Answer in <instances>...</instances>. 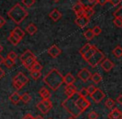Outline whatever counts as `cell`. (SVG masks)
<instances>
[{
  "mask_svg": "<svg viewBox=\"0 0 122 119\" xmlns=\"http://www.w3.org/2000/svg\"><path fill=\"white\" fill-rule=\"evenodd\" d=\"M7 57H8V58H9V59H11V60H13V61H15L16 59H17L18 56H17V53H16L15 52H14V51H11V52H9V53H8Z\"/></svg>",
  "mask_w": 122,
  "mask_h": 119,
  "instance_id": "obj_35",
  "label": "cell"
},
{
  "mask_svg": "<svg viewBox=\"0 0 122 119\" xmlns=\"http://www.w3.org/2000/svg\"><path fill=\"white\" fill-rule=\"evenodd\" d=\"M42 69H43V66L41 65L39 62L36 61V62L34 63V65L32 66V68H31L30 71H39V72H41Z\"/></svg>",
  "mask_w": 122,
  "mask_h": 119,
  "instance_id": "obj_29",
  "label": "cell"
},
{
  "mask_svg": "<svg viewBox=\"0 0 122 119\" xmlns=\"http://www.w3.org/2000/svg\"><path fill=\"white\" fill-rule=\"evenodd\" d=\"M6 24V20L2 17V16H0V28H2L3 26H4Z\"/></svg>",
  "mask_w": 122,
  "mask_h": 119,
  "instance_id": "obj_44",
  "label": "cell"
},
{
  "mask_svg": "<svg viewBox=\"0 0 122 119\" xmlns=\"http://www.w3.org/2000/svg\"><path fill=\"white\" fill-rule=\"evenodd\" d=\"M105 58V54L99 50L98 48L94 52V53L86 60V62L89 63V65L92 67H95L98 64L101 62V61Z\"/></svg>",
  "mask_w": 122,
  "mask_h": 119,
  "instance_id": "obj_5",
  "label": "cell"
},
{
  "mask_svg": "<svg viewBox=\"0 0 122 119\" xmlns=\"http://www.w3.org/2000/svg\"><path fill=\"white\" fill-rule=\"evenodd\" d=\"M83 9H84V7L79 2L77 3V4H75V5L73 6V10H74V12H75V14H76L77 12H79V11L83 10Z\"/></svg>",
  "mask_w": 122,
  "mask_h": 119,
  "instance_id": "obj_34",
  "label": "cell"
},
{
  "mask_svg": "<svg viewBox=\"0 0 122 119\" xmlns=\"http://www.w3.org/2000/svg\"><path fill=\"white\" fill-rule=\"evenodd\" d=\"M108 2H110V4H112L113 6H117L119 5V4H120V2H121V0H108Z\"/></svg>",
  "mask_w": 122,
  "mask_h": 119,
  "instance_id": "obj_42",
  "label": "cell"
},
{
  "mask_svg": "<svg viewBox=\"0 0 122 119\" xmlns=\"http://www.w3.org/2000/svg\"><path fill=\"white\" fill-rule=\"evenodd\" d=\"M30 75L34 80H38L41 77V72L39 71H30Z\"/></svg>",
  "mask_w": 122,
  "mask_h": 119,
  "instance_id": "obj_31",
  "label": "cell"
},
{
  "mask_svg": "<svg viewBox=\"0 0 122 119\" xmlns=\"http://www.w3.org/2000/svg\"><path fill=\"white\" fill-rule=\"evenodd\" d=\"M84 35H85V38L89 41L91 40V39H93V38L95 37V34H94L93 31H92V29H87V30L84 33Z\"/></svg>",
  "mask_w": 122,
  "mask_h": 119,
  "instance_id": "obj_24",
  "label": "cell"
},
{
  "mask_svg": "<svg viewBox=\"0 0 122 119\" xmlns=\"http://www.w3.org/2000/svg\"><path fill=\"white\" fill-rule=\"evenodd\" d=\"M108 117L110 119H122V112L120 109L115 107L108 114Z\"/></svg>",
  "mask_w": 122,
  "mask_h": 119,
  "instance_id": "obj_12",
  "label": "cell"
},
{
  "mask_svg": "<svg viewBox=\"0 0 122 119\" xmlns=\"http://www.w3.org/2000/svg\"><path fill=\"white\" fill-rule=\"evenodd\" d=\"M96 49H97V48H96V47H95L94 45H92V47L90 48L89 49V50L87 51V52H85V54H83V55H82V57H83V58L85 59V61H86L87 59H88L89 57H90V56H91L92 54L94 53V52H95V51L96 50Z\"/></svg>",
  "mask_w": 122,
  "mask_h": 119,
  "instance_id": "obj_21",
  "label": "cell"
},
{
  "mask_svg": "<svg viewBox=\"0 0 122 119\" xmlns=\"http://www.w3.org/2000/svg\"><path fill=\"white\" fill-rule=\"evenodd\" d=\"M114 16L115 18H122V7H120L114 12Z\"/></svg>",
  "mask_w": 122,
  "mask_h": 119,
  "instance_id": "obj_39",
  "label": "cell"
},
{
  "mask_svg": "<svg viewBox=\"0 0 122 119\" xmlns=\"http://www.w3.org/2000/svg\"><path fill=\"white\" fill-rule=\"evenodd\" d=\"M76 16L77 17H81V16H85V10H80V11H79V12H77L76 14Z\"/></svg>",
  "mask_w": 122,
  "mask_h": 119,
  "instance_id": "obj_45",
  "label": "cell"
},
{
  "mask_svg": "<svg viewBox=\"0 0 122 119\" xmlns=\"http://www.w3.org/2000/svg\"><path fill=\"white\" fill-rule=\"evenodd\" d=\"M90 79H91L92 82H95V84H98L102 81V77H101V75H100V73H98V72H95V73H94L93 75H91Z\"/></svg>",
  "mask_w": 122,
  "mask_h": 119,
  "instance_id": "obj_22",
  "label": "cell"
},
{
  "mask_svg": "<svg viewBox=\"0 0 122 119\" xmlns=\"http://www.w3.org/2000/svg\"><path fill=\"white\" fill-rule=\"evenodd\" d=\"M80 95L78 92H75L74 94H72L71 96L68 97L63 102H62V107L69 112L70 114L72 115V117H77L82 113L81 111L79 109V107H77L76 102H75V100H76L77 97Z\"/></svg>",
  "mask_w": 122,
  "mask_h": 119,
  "instance_id": "obj_2",
  "label": "cell"
},
{
  "mask_svg": "<svg viewBox=\"0 0 122 119\" xmlns=\"http://www.w3.org/2000/svg\"><path fill=\"white\" fill-rule=\"evenodd\" d=\"M48 53L53 58H56L61 54V50L57 45H53L48 49Z\"/></svg>",
  "mask_w": 122,
  "mask_h": 119,
  "instance_id": "obj_10",
  "label": "cell"
},
{
  "mask_svg": "<svg viewBox=\"0 0 122 119\" xmlns=\"http://www.w3.org/2000/svg\"><path fill=\"white\" fill-rule=\"evenodd\" d=\"M90 97H91L92 100L95 102V103H99L105 97V94L104 93V92L102 90H100V88H96L95 91L92 94H90Z\"/></svg>",
  "mask_w": 122,
  "mask_h": 119,
  "instance_id": "obj_7",
  "label": "cell"
},
{
  "mask_svg": "<svg viewBox=\"0 0 122 119\" xmlns=\"http://www.w3.org/2000/svg\"><path fill=\"white\" fill-rule=\"evenodd\" d=\"M79 93H80V95L83 97H86L87 96H89V93H88V92H87V89L85 88V87L82 88L81 90L79 92Z\"/></svg>",
  "mask_w": 122,
  "mask_h": 119,
  "instance_id": "obj_40",
  "label": "cell"
},
{
  "mask_svg": "<svg viewBox=\"0 0 122 119\" xmlns=\"http://www.w3.org/2000/svg\"><path fill=\"white\" fill-rule=\"evenodd\" d=\"M38 31V29L36 27L35 24H30L26 27V32L29 34V35H34L37 33Z\"/></svg>",
  "mask_w": 122,
  "mask_h": 119,
  "instance_id": "obj_20",
  "label": "cell"
},
{
  "mask_svg": "<svg viewBox=\"0 0 122 119\" xmlns=\"http://www.w3.org/2000/svg\"><path fill=\"white\" fill-rule=\"evenodd\" d=\"M68 119H75V117H69Z\"/></svg>",
  "mask_w": 122,
  "mask_h": 119,
  "instance_id": "obj_53",
  "label": "cell"
},
{
  "mask_svg": "<svg viewBox=\"0 0 122 119\" xmlns=\"http://www.w3.org/2000/svg\"><path fill=\"white\" fill-rule=\"evenodd\" d=\"M20 97H21V96L19 95V92H13L10 96H9V100H10L14 104H18L21 101Z\"/></svg>",
  "mask_w": 122,
  "mask_h": 119,
  "instance_id": "obj_17",
  "label": "cell"
},
{
  "mask_svg": "<svg viewBox=\"0 0 122 119\" xmlns=\"http://www.w3.org/2000/svg\"><path fill=\"white\" fill-rule=\"evenodd\" d=\"M92 31H93L95 36H99L100 33H101V32H102L101 29H100L99 26H95V27L92 29Z\"/></svg>",
  "mask_w": 122,
  "mask_h": 119,
  "instance_id": "obj_37",
  "label": "cell"
},
{
  "mask_svg": "<svg viewBox=\"0 0 122 119\" xmlns=\"http://www.w3.org/2000/svg\"><path fill=\"white\" fill-rule=\"evenodd\" d=\"M44 82L52 90L55 91L59 89V87L64 83V76L57 69L53 68L44 77Z\"/></svg>",
  "mask_w": 122,
  "mask_h": 119,
  "instance_id": "obj_1",
  "label": "cell"
},
{
  "mask_svg": "<svg viewBox=\"0 0 122 119\" xmlns=\"http://www.w3.org/2000/svg\"><path fill=\"white\" fill-rule=\"evenodd\" d=\"M23 119H34V117H33L31 114H26L25 116L24 117V118Z\"/></svg>",
  "mask_w": 122,
  "mask_h": 119,
  "instance_id": "obj_46",
  "label": "cell"
},
{
  "mask_svg": "<svg viewBox=\"0 0 122 119\" xmlns=\"http://www.w3.org/2000/svg\"><path fill=\"white\" fill-rule=\"evenodd\" d=\"M100 66L105 72H110V71H111V69L113 68L115 65L108 58H104L103 61H101V62H100Z\"/></svg>",
  "mask_w": 122,
  "mask_h": 119,
  "instance_id": "obj_11",
  "label": "cell"
},
{
  "mask_svg": "<svg viewBox=\"0 0 122 119\" xmlns=\"http://www.w3.org/2000/svg\"><path fill=\"white\" fill-rule=\"evenodd\" d=\"M75 23L78 27L80 28H85L86 27L87 25L90 23V19L85 16H81V17H77L76 19L75 20Z\"/></svg>",
  "mask_w": 122,
  "mask_h": 119,
  "instance_id": "obj_9",
  "label": "cell"
},
{
  "mask_svg": "<svg viewBox=\"0 0 122 119\" xmlns=\"http://www.w3.org/2000/svg\"><path fill=\"white\" fill-rule=\"evenodd\" d=\"M14 79H16V80H19L21 82H22L23 84H24V85H26V84L29 82V78H28L27 77H26L25 75H24L23 72H19V73L17 74V75L15 76V77H14Z\"/></svg>",
  "mask_w": 122,
  "mask_h": 119,
  "instance_id": "obj_15",
  "label": "cell"
},
{
  "mask_svg": "<svg viewBox=\"0 0 122 119\" xmlns=\"http://www.w3.org/2000/svg\"><path fill=\"white\" fill-rule=\"evenodd\" d=\"M22 3L28 8H30L35 3V0H22Z\"/></svg>",
  "mask_w": 122,
  "mask_h": 119,
  "instance_id": "obj_36",
  "label": "cell"
},
{
  "mask_svg": "<svg viewBox=\"0 0 122 119\" xmlns=\"http://www.w3.org/2000/svg\"><path fill=\"white\" fill-rule=\"evenodd\" d=\"M20 98H21V100L24 102V103H29V102L31 101V99H32V97H31V96L29 95V93L25 92V93H24L22 96H21Z\"/></svg>",
  "mask_w": 122,
  "mask_h": 119,
  "instance_id": "obj_28",
  "label": "cell"
},
{
  "mask_svg": "<svg viewBox=\"0 0 122 119\" xmlns=\"http://www.w3.org/2000/svg\"><path fill=\"white\" fill-rule=\"evenodd\" d=\"M113 23L117 28L120 29L122 27V18H115L113 20Z\"/></svg>",
  "mask_w": 122,
  "mask_h": 119,
  "instance_id": "obj_33",
  "label": "cell"
},
{
  "mask_svg": "<svg viewBox=\"0 0 122 119\" xmlns=\"http://www.w3.org/2000/svg\"><path fill=\"white\" fill-rule=\"evenodd\" d=\"M99 117V114L95 111H91L90 113L88 114V118L89 119H97Z\"/></svg>",
  "mask_w": 122,
  "mask_h": 119,
  "instance_id": "obj_38",
  "label": "cell"
},
{
  "mask_svg": "<svg viewBox=\"0 0 122 119\" xmlns=\"http://www.w3.org/2000/svg\"><path fill=\"white\" fill-rule=\"evenodd\" d=\"M4 65L6 66V67H7V68L10 69V68H12V67H14V63H15V61H13V60H11V59H9V58H8V57H7V58H4Z\"/></svg>",
  "mask_w": 122,
  "mask_h": 119,
  "instance_id": "obj_26",
  "label": "cell"
},
{
  "mask_svg": "<svg viewBox=\"0 0 122 119\" xmlns=\"http://www.w3.org/2000/svg\"><path fill=\"white\" fill-rule=\"evenodd\" d=\"M8 39H9V41L11 43L13 44V45H18V44L20 43V41L22 40V39L20 38L19 37L18 35H16L15 33H14V32H11L10 33V35L9 36V38H8Z\"/></svg>",
  "mask_w": 122,
  "mask_h": 119,
  "instance_id": "obj_13",
  "label": "cell"
},
{
  "mask_svg": "<svg viewBox=\"0 0 122 119\" xmlns=\"http://www.w3.org/2000/svg\"><path fill=\"white\" fill-rule=\"evenodd\" d=\"M49 18L54 21V22H57L59 19H61V17H62V14H61L58 9H54L52 12H50V14H49Z\"/></svg>",
  "mask_w": 122,
  "mask_h": 119,
  "instance_id": "obj_14",
  "label": "cell"
},
{
  "mask_svg": "<svg viewBox=\"0 0 122 119\" xmlns=\"http://www.w3.org/2000/svg\"><path fill=\"white\" fill-rule=\"evenodd\" d=\"M108 3V0H97V4H99L100 5L104 6Z\"/></svg>",
  "mask_w": 122,
  "mask_h": 119,
  "instance_id": "obj_43",
  "label": "cell"
},
{
  "mask_svg": "<svg viewBox=\"0 0 122 119\" xmlns=\"http://www.w3.org/2000/svg\"><path fill=\"white\" fill-rule=\"evenodd\" d=\"M2 51H3V47H2V45L0 44V52H2Z\"/></svg>",
  "mask_w": 122,
  "mask_h": 119,
  "instance_id": "obj_52",
  "label": "cell"
},
{
  "mask_svg": "<svg viewBox=\"0 0 122 119\" xmlns=\"http://www.w3.org/2000/svg\"><path fill=\"white\" fill-rule=\"evenodd\" d=\"M4 62V57L2 55H0V64H3Z\"/></svg>",
  "mask_w": 122,
  "mask_h": 119,
  "instance_id": "obj_50",
  "label": "cell"
},
{
  "mask_svg": "<svg viewBox=\"0 0 122 119\" xmlns=\"http://www.w3.org/2000/svg\"><path fill=\"white\" fill-rule=\"evenodd\" d=\"M75 82V78L73 75H72L71 72H69L64 77V82L67 85H70V84H74V82Z\"/></svg>",
  "mask_w": 122,
  "mask_h": 119,
  "instance_id": "obj_16",
  "label": "cell"
},
{
  "mask_svg": "<svg viewBox=\"0 0 122 119\" xmlns=\"http://www.w3.org/2000/svg\"><path fill=\"white\" fill-rule=\"evenodd\" d=\"M116 101L118 102V103H120V105H121V104H122V95H121V94H120V95H119V97H117Z\"/></svg>",
  "mask_w": 122,
  "mask_h": 119,
  "instance_id": "obj_48",
  "label": "cell"
},
{
  "mask_svg": "<svg viewBox=\"0 0 122 119\" xmlns=\"http://www.w3.org/2000/svg\"><path fill=\"white\" fill-rule=\"evenodd\" d=\"M90 77H91V72L87 68L81 69L78 73V77L80 80L83 81L84 82H86L88 80H90Z\"/></svg>",
  "mask_w": 122,
  "mask_h": 119,
  "instance_id": "obj_8",
  "label": "cell"
},
{
  "mask_svg": "<svg viewBox=\"0 0 122 119\" xmlns=\"http://www.w3.org/2000/svg\"><path fill=\"white\" fill-rule=\"evenodd\" d=\"M4 76H5V72L0 67V79L2 78V77H4Z\"/></svg>",
  "mask_w": 122,
  "mask_h": 119,
  "instance_id": "obj_47",
  "label": "cell"
},
{
  "mask_svg": "<svg viewBox=\"0 0 122 119\" xmlns=\"http://www.w3.org/2000/svg\"><path fill=\"white\" fill-rule=\"evenodd\" d=\"M20 60L22 64L28 69L30 71L32 68V66L34 65V62L37 61L36 57L34 55L32 52L30 50H26L24 53H22V55L20 56Z\"/></svg>",
  "mask_w": 122,
  "mask_h": 119,
  "instance_id": "obj_4",
  "label": "cell"
},
{
  "mask_svg": "<svg viewBox=\"0 0 122 119\" xmlns=\"http://www.w3.org/2000/svg\"><path fill=\"white\" fill-rule=\"evenodd\" d=\"M105 105V107H106L107 108L112 109L114 107V106H115V101H114L112 98H109V99H107V100H106Z\"/></svg>",
  "mask_w": 122,
  "mask_h": 119,
  "instance_id": "obj_32",
  "label": "cell"
},
{
  "mask_svg": "<svg viewBox=\"0 0 122 119\" xmlns=\"http://www.w3.org/2000/svg\"><path fill=\"white\" fill-rule=\"evenodd\" d=\"M84 10H85V16L89 19H90V17H92L95 14L93 8H84Z\"/></svg>",
  "mask_w": 122,
  "mask_h": 119,
  "instance_id": "obj_25",
  "label": "cell"
},
{
  "mask_svg": "<svg viewBox=\"0 0 122 119\" xmlns=\"http://www.w3.org/2000/svg\"><path fill=\"white\" fill-rule=\"evenodd\" d=\"M53 1H54V2H56V3H57V2H59V0H53Z\"/></svg>",
  "mask_w": 122,
  "mask_h": 119,
  "instance_id": "obj_54",
  "label": "cell"
},
{
  "mask_svg": "<svg viewBox=\"0 0 122 119\" xmlns=\"http://www.w3.org/2000/svg\"><path fill=\"white\" fill-rule=\"evenodd\" d=\"M53 103L49 99H44L37 104V108L43 114H47L52 109Z\"/></svg>",
  "mask_w": 122,
  "mask_h": 119,
  "instance_id": "obj_6",
  "label": "cell"
},
{
  "mask_svg": "<svg viewBox=\"0 0 122 119\" xmlns=\"http://www.w3.org/2000/svg\"><path fill=\"white\" fill-rule=\"evenodd\" d=\"M91 47H92V45H91V44H90V43L85 44V45H84L83 47L80 49V53L81 54V56L83 55V54H85V52H86Z\"/></svg>",
  "mask_w": 122,
  "mask_h": 119,
  "instance_id": "obj_30",
  "label": "cell"
},
{
  "mask_svg": "<svg viewBox=\"0 0 122 119\" xmlns=\"http://www.w3.org/2000/svg\"><path fill=\"white\" fill-rule=\"evenodd\" d=\"M89 1H90L94 6H95L97 4V0H89Z\"/></svg>",
  "mask_w": 122,
  "mask_h": 119,
  "instance_id": "obj_49",
  "label": "cell"
},
{
  "mask_svg": "<svg viewBox=\"0 0 122 119\" xmlns=\"http://www.w3.org/2000/svg\"><path fill=\"white\" fill-rule=\"evenodd\" d=\"M8 17L16 24H20L26 18L28 17V12L20 5L19 4H16L8 12Z\"/></svg>",
  "mask_w": 122,
  "mask_h": 119,
  "instance_id": "obj_3",
  "label": "cell"
},
{
  "mask_svg": "<svg viewBox=\"0 0 122 119\" xmlns=\"http://www.w3.org/2000/svg\"><path fill=\"white\" fill-rule=\"evenodd\" d=\"M113 55L115 56V57H117V58H120L122 56V48L120 46H117L116 48H115V49L113 50Z\"/></svg>",
  "mask_w": 122,
  "mask_h": 119,
  "instance_id": "obj_23",
  "label": "cell"
},
{
  "mask_svg": "<svg viewBox=\"0 0 122 119\" xmlns=\"http://www.w3.org/2000/svg\"><path fill=\"white\" fill-rule=\"evenodd\" d=\"M34 119H44V117H42V116H38L36 118H34Z\"/></svg>",
  "mask_w": 122,
  "mask_h": 119,
  "instance_id": "obj_51",
  "label": "cell"
},
{
  "mask_svg": "<svg viewBox=\"0 0 122 119\" xmlns=\"http://www.w3.org/2000/svg\"><path fill=\"white\" fill-rule=\"evenodd\" d=\"M13 32L14 33L16 34V35H18L19 38H20L21 39L23 38L24 37V35H25V33H24V32L22 30V29H20V28H19V27H16L15 29L13 30Z\"/></svg>",
  "mask_w": 122,
  "mask_h": 119,
  "instance_id": "obj_27",
  "label": "cell"
},
{
  "mask_svg": "<svg viewBox=\"0 0 122 119\" xmlns=\"http://www.w3.org/2000/svg\"><path fill=\"white\" fill-rule=\"evenodd\" d=\"M76 92V87L74 84H70V85H67L65 89V92L67 95V97H70L72 94H74Z\"/></svg>",
  "mask_w": 122,
  "mask_h": 119,
  "instance_id": "obj_18",
  "label": "cell"
},
{
  "mask_svg": "<svg viewBox=\"0 0 122 119\" xmlns=\"http://www.w3.org/2000/svg\"><path fill=\"white\" fill-rule=\"evenodd\" d=\"M97 87H95L94 85H90L88 87H87V92H88V93H89V95H90V94H92L95 91V89H96Z\"/></svg>",
  "mask_w": 122,
  "mask_h": 119,
  "instance_id": "obj_41",
  "label": "cell"
},
{
  "mask_svg": "<svg viewBox=\"0 0 122 119\" xmlns=\"http://www.w3.org/2000/svg\"><path fill=\"white\" fill-rule=\"evenodd\" d=\"M39 95L42 97L43 99H49L50 98L51 93L47 88L45 87H42V88L39 90Z\"/></svg>",
  "mask_w": 122,
  "mask_h": 119,
  "instance_id": "obj_19",
  "label": "cell"
}]
</instances>
